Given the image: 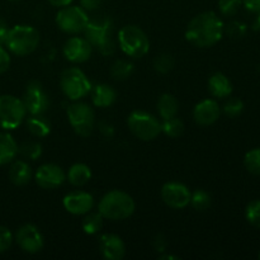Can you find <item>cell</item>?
<instances>
[{
    "label": "cell",
    "instance_id": "cell-31",
    "mask_svg": "<svg viewBox=\"0 0 260 260\" xmlns=\"http://www.w3.org/2000/svg\"><path fill=\"white\" fill-rule=\"evenodd\" d=\"M18 152H20L24 159L37 160L42 155V146L38 142L28 141L24 142L20 147H18Z\"/></svg>",
    "mask_w": 260,
    "mask_h": 260
},
{
    "label": "cell",
    "instance_id": "cell-11",
    "mask_svg": "<svg viewBox=\"0 0 260 260\" xmlns=\"http://www.w3.org/2000/svg\"><path fill=\"white\" fill-rule=\"evenodd\" d=\"M22 101L30 114H43L50 107V98L38 81H30L28 84Z\"/></svg>",
    "mask_w": 260,
    "mask_h": 260
},
{
    "label": "cell",
    "instance_id": "cell-9",
    "mask_svg": "<svg viewBox=\"0 0 260 260\" xmlns=\"http://www.w3.org/2000/svg\"><path fill=\"white\" fill-rule=\"evenodd\" d=\"M68 119L74 131L81 137H88L93 132L95 113L89 104L76 102L68 107Z\"/></svg>",
    "mask_w": 260,
    "mask_h": 260
},
{
    "label": "cell",
    "instance_id": "cell-15",
    "mask_svg": "<svg viewBox=\"0 0 260 260\" xmlns=\"http://www.w3.org/2000/svg\"><path fill=\"white\" fill-rule=\"evenodd\" d=\"M91 51H93V46L89 43L86 38L81 37L69 38L62 48L66 60L74 63H81L88 61L91 56Z\"/></svg>",
    "mask_w": 260,
    "mask_h": 260
},
{
    "label": "cell",
    "instance_id": "cell-37",
    "mask_svg": "<svg viewBox=\"0 0 260 260\" xmlns=\"http://www.w3.org/2000/svg\"><path fill=\"white\" fill-rule=\"evenodd\" d=\"M13 235L5 226H0V253H4L12 246Z\"/></svg>",
    "mask_w": 260,
    "mask_h": 260
},
{
    "label": "cell",
    "instance_id": "cell-42",
    "mask_svg": "<svg viewBox=\"0 0 260 260\" xmlns=\"http://www.w3.org/2000/svg\"><path fill=\"white\" fill-rule=\"evenodd\" d=\"M154 245H155V248H156L157 251H164L165 246H167V241H165L164 236L157 235V238L155 239V241H154Z\"/></svg>",
    "mask_w": 260,
    "mask_h": 260
},
{
    "label": "cell",
    "instance_id": "cell-18",
    "mask_svg": "<svg viewBox=\"0 0 260 260\" xmlns=\"http://www.w3.org/2000/svg\"><path fill=\"white\" fill-rule=\"evenodd\" d=\"M99 250L103 258L108 260H121L126 255L123 240L114 234H103L99 238Z\"/></svg>",
    "mask_w": 260,
    "mask_h": 260
},
{
    "label": "cell",
    "instance_id": "cell-16",
    "mask_svg": "<svg viewBox=\"0 0 260 260\" xmlns=\"http://www.w3.org/2000/svg\"><path fill=\"white\" fill-rule=\"evenodd\" d=\"M62 206L71 215H86L93 208L94 197L90 193L84 192V190H75L63 197Z\"/></svg>",
    "mask_w": 260,
    "mask_h": 260
},
{
    "label": "cell",
    "instance_id": "cell-36",
    "mask_svg": "<svg viewBox=\"0 0 260 260\" xmlns=\"http://www.w3.org/2000/svg\"><path fill=\"white\" fill-rule=\"evenodd\" d=\"M243 0H218V9L226 17L235 15L240 9Z\"/></svg>",
    "mask_w": 260,
    "mask_h": 260
},
{
    "label": "cell",
    "instance_id": "cell-32",
    "mask_svg": "<svg viewBox=\"0 0 260 260\" xmlns=\"http://www.w3.org/2000/svg\"><path fill=\"white\" fill-rule=\"evenodd\" d=\"M246 221L254 228L260 229V200L251 201L245 208Z\"/></svg>",
    "mask_w": 260,
    "mask_h": 260
},
{
    "label": "cell",
    "instance_id": "cell-26",
    "mask_svg": "<svg viewBox=\"0 0 260 260\" xmlns=\"http://www.w3.org/2000/svg\"><path fill=\"white\" fill-rule=\"evenodd\" d=\"M81 228L86 235H95L103 228V216L99 212H88L81 222Z\"/></svg>",
    "mask_w": 260,
    "mask_h": 260
},
{
    "label": "cell",
    "instance_id": "cell-14",
    "mask_svg": "<svg viewBox=\"0 0 260 260\" xmlns=\"http://www.w3.org/2000/svg\"><path fill=\"white\" fill-rule=\"evenodd\" d=\"M35 180L42 189H55L61 187L66 180V174L61 167L56 164H43L37 169Z\"/></svg>",
    "mask_w": 260,
    "mask_h": 260
},
{
    "label": "cell",
    "instance_id": "cell-3",
    "mask_svg": "<svg viewBox=\"0 0 260 260\" xmlns=\"http://www.w3.org/2000/svg\"><path fill=\"white\" fill-rule=\"evenodd\" d=\"M83 32L89 43L93 47L98 48L102 55H112L116 50L112 40V20L108 17H96L89 19Z\"/></svg>",
    "mask_w": 260,
    "mask_h": 260
},
{
    "label": "cell",
    "instance_id": "cell-20",
    "mask_svg": "<svg viewBox=\"0 0 260 260\" xmlns=\"http://www.w3.org/2000/svg\"><path fill=\"white\" fill-rule=\"evenodd\" d=\"M208 90L215 98H228L233 93V84L222 73H215L208 80Z\"/></svg>",
    "mask_w": 260,
    "mask_h": 260
},
{
    "label": "cell",
    "instance_id": "cell-10",
    "mask_svg": "<svg viewBox=\"0 0 260 260\" xmlns=\"http://www.w3.org/2000/svg\"><path fill=\"white\" fill-rule=\"evenodd\" d=\"M55 22L62 32L75 35V33H80L85 29L89 22V17L88 13L83 8L79 5L70 4L58 10Z\"/></svg>",
    "mask_w": 260,
    "mask_h": 260
},
{
    "label": "cell",
    "instance_id": "cell-33",
    "mask_svg": "<svg viewBox=\"0 0 260 260\" xmlns=\"http://www.w3.org/2000/svg\"><path fill=\"white\" fill-rule=\"evenodd\" d=\"M223 113L230 118H236L240 116L244 111V102L239 98H230L228 99L223 104Z\"/></svg>",
    "mask_w": 260,
    "mask_h": 260
},
{
    "label": "cell",
    "instance_id": "cell-47",
    "mask_svg": "<svg viewBox=\"0 0 260 260\" xmlns=\"http://www.w3.org/2000/svg\"><path fill=\"white\" fill-rule=\"evenodd\" d=\"M259 259H260V253H259Z\"/></svg>",
    "mask_w": 260,
    "mask_h": 260
},
{
    "label": "cell",
    "instance_id": "cell-25",
    "mask_svg": "<svg viewBox=\"0 0 260 260\" xmlns=\"http://www.w3.org/2000/svg\"><path fill=\"white\" fill-rule=\"evenodd\" d=\"M27 128L33 136L46 137L51 132V123L43 114H30L27 119Z\"/></svg>",
    "mask_w": 260,
    "mask_h": 260
},
{
    "label": "cell",
    "instance_id": "cell-29",
    "mask_svg": "<svg viewBox=\"0 0 260 260\" xmlns=\"http://www.w3.org/2000/svg\"><path fill=\"white\" fill-rule=\"evenodd\" d=\"M212 200L210 193L203 189H197L190 194V203L192 207L197 211H206L210 208Z\"/></svg>",
    "mask_w": 260,
    "mask_h": 260
},
{
    "label": "cell",
    "instance_id": "cell-38",
    "mask_svg": "<svg viewBox=\"0 0 260 260\" xmlns=\"http://www.w3.org/2000/svg\"><path fill=\"white\" fill-rule=\"evenodd\" d=\"M10 66V55L2 45H0V74H4Z\"/></svg>",
    "mask_w": 260,
    "mask_h": 260
},
{
    "label": "cell",
    "instance_id": "cell-43",
    "mask_svg": "<svg viewBox=\"0 0 260 260\" xmlns=\"http://www.w3.org/2000/svg\"><path fill=\"white\" fill-rule=\"evenodd\" d=\"M73 2L74 0H48V3H50L51 5H53V7H57V8L68 7V5H70Z\"/></svg>",
    "mask_w": 260,
    "mask_h": 260
},
{
    "label": "cell",
    "instance_id": "cell-28",
    "mask_svg": "<svg viewBox=\"0 0 260 260\" xmlns=\"http://www.w3.org/2000/svg\"><path fill=\"white\" fill-rule=\"evenodd\" d=\"M161 132H164L167 136L173 137V139L179 137L184 132V123L177 116L169 119H162Z\"/></svg>",
    "mask_w": 260,
    "mask_h": 260
},
{
    "label": "cell",
    "instance_id": "cell-22",
    "mask_svg": "<svg viewBox=\"0 0 260 260\" xmlns=\"http://www.w3.org/2000/svg\"><path fill=\"white\" fill-rule=\"evenodd\" d=\"M18 154V145L8 132H0V165L12 162Z\"/></svg>",
    "mask_w": 260,
    "mask_h": 260
},
{
    "label": "cell",
    "instance_id": "cell-45",
    "mask_svg": "<svg viewBox=\"0 0 260 260\" xmlns=\"http://www.w3.org/2000/svg\"><path fill=\"white\" fill-rule=\"evenodd\" d=\"M160 259H178V256H173V255H161Z\"/></svg>",
    "mask_w": 260,
    "mask_h": 260
},
{
    "label": "cell",
    "instance_id": "cell-19",
    "mask_svg": "<svg viewBox=\"0 0 260 260\" xmlns=\"http://www.w3.org/2000/svg\"><path fill=\"white\" fill-rule=\"evenodd\" d=\"M91 102L98 108H107L116 102L117 93L108 84H98L91 88Z\"/></svg>",
    "mask_w": 260,
    "mask_h": 260
},
{
    "label": "cell",
    "instance_id": "cell-46",
    "mask_svg": "<svg viewBox=\"0 0 260 260\" xmlns=\"http://www.w3.org/2000/svg\"><path fill=\"white\" fill-rule=\"evenodd\" d=\"M10 2H20V0H10Z\"/></svg>",
    "mask_w": 260,
    "mask_h": 260
},
{
    "label": "cell",
    "instance_id": "cell-34",
    "mask_svg": "<svg viewBox=\"0 0 260 260\" xmlns=\"http://www.w3.org/2000/svg\"><path fill=\"white\" fill-rule=\"evenodd\" d=\"M154 68L157 73L168 74L174 68V58L169 53H161L154 60Z\"/></svg>",
    "mask_w": 260,
    "mask_h": 260
},
{
    "label": "cell",
    "instance_id": "cell-13",
    "mask_svg": "<svg viewBox=\"0 0 260 260\" xmlns=\"http://www.w3.org/2000/svg\"><path fill=\"white\" fill-rule=\"evenodd\" d=\"M190 190L179 182L165 183L161 188V198L165 205L174 210H183L190 203Z\"/></svg>",
    "mask_w": 260,
    "mask_h": 260
},
{
    "label": "cell",
    "instance_id": "cell-41",
    "mask_svg": "<svg viewBox=\"0 0 260 260\" xmlns=\"http://www.w3.org/2000/svg\"><path fill=\"white\" fill-rule=\"evenodd\" d=\"M8 32H9V28H8L7 22L3 18H0V45L5 43Z\"/></svg>",
    "mask_w": 260,
    "mask_h": 260
},
{
    "label": "cell",
    "instance_id": "cell-8",
    "mask_svg": "<svg viewBox=\"0 0 260 260\" xmlns=\"http://www.w3.org/2000/svg\"><path fill=\"white\" fill-rule=\"evenodd\" d=\"M27 109L22 99L14 95H0V127L3 129H15L24 121Z\"/></svg>",
    "mask_w": 260,
    "mask_h": 260
},
{
    "label": "cell",
    "instance_id": "cell-23",
    "mask_svg": "<svg viewBox=\"0 0 260 260\" xmlns=\"http://www.w3.org/2000/svg\"><path fill=\"white\" fill-rule=\"evenodd\" d=\"M91 179V170L90 168L83 162H76L69 169L66 174V180H69L70 184L74 187H83L89 180Z\"/></svg>",
    "mask_w": 260,
    "mask_h": 260
},
{
    "label": "cell",
    "instance_id": "cell-4",
    "mask_svg": "<svg viewBox=\"0 0 260 260\" xmlns=\"http://www.w3.org/2000/svg\"><path fill=\"white\" fill-rule=\"evenodd\" d=\"M40 43V33L32 25L18 24L8 32L5 45L17 56H27L35 52Z\"/></svg>",
    "mask_w": 260,
    "mask_h": 260
},
{
    "label": "cell",
    "instance_id": "cell-5",
    "mask_svg": "<svg viewBox=\"0 0 260 260\" xmlns=\"http://www.w3.org/2000/svg\"><path fill=\"white\" fill-rule=\"evenodd\" d=\"M118 42L124 55L131 58L144 57L150 50V41L146 33L134 24L124 25L119 30Z\"/></svg>",
    "mask_w": 260,
    "mask_h": 260
},
{
    "label": "cell",
    "instance_id": "cell-39",
    "mask_svg": "<svg viewBox=\"0 0 260 260\" xmlns=\"http://www.w3.org/2000/svg\"><path fill=\"white\" fill-rule=\"evenodd\" d=\"M101 3L102 0H80V7L83 8L85 12H91V10L98 9Z\"/></svg>",
    "mask_w": 260,
    "mask_h": 260
},
{
    "label": "cell",
    "instance_id": "cell-27",
    "mask_svg": "<svg viewBox=\"0 0 260 260\" xmlns=\"http://www.w3.org/2000/svg\"><path fill=\"white\" fill-rule=\"evenodd\" d=\"M134 73V65L127 60H117L111 68V75L114 80H127Z\"/></svg>",
    "mask_w": 260,
    "mask_h": 260
},
{
    "label": "cell",
    "instance_id": "cell-1",
    "mask_svg": "<svg viewBox=\"0 0 260 260\" xmlns=\"http://www.w3.org/2000/svg\"><path fill=\"white\" fill-rule=\"evenodd\" d=\"M225 32V25L215 12H203L196 15L187 25L185 38L196 47L207 48L218 43Z\"/></svg>",
    "mask_w": 260,
    "mask_h": 260
},
{
    "label": "cell",
    "instance_id": "cell-24",
    "mask_svg": "<svg viewBox=\"0 0 260 260\" xmlns=\"http://www.w3.org/2000/svg\"><path fill=\"white\" fill-rule=\"evenodd\" d=\"M157 111L162 119L173 118L178 114L179 111V103L173 94L165 93L157 101Z\"/></svg>",
    "mask_w": 260,
    "mask_h": 260
},
{
    "label": "cell",
    "instance_id": "cell-6",
    "mask_svg": "<svg viewBox=\"0 0 260 260\" xmlns=\"http://www.w3.org/2000/svg\"><path fill=\"white\" fill-rule=\"evenodd\" d=\"M60 86L62 93L71 101L84 98L93 88L88 76L79 68H69L63 70L60 76Z\"/></svg>",
    "mask_w": 260,
    "mask_h": 260
},
{
    "label": "cell",
    "instance_id": "cell-12",
    "mask_svg": "<svg viewBox=\"0 0 260 260\" xmlns=\"http://www.w3.org/2000/svg\"><path fill=\"white\" fill-rule=\"evenodd\" d=\"M15 241L23 251L28 254H37L45 246V239L40 229L32 223L23 225L15 234Z\"/></svg>",
    "mask_w": 260,
    "mask_h": 260
},
{
    "label": "cell",
    "instance_id": "cell-7",
    "mask_svg": "<svg viewBox=\"0 0 260 260\" xmlns=\"http://www.w3.org/2000/svg\"><path fill=\"white\" fill-rule=\"evenodd\" d=\"M128 128L137 139L152 141L161 132V123L152 114L144 111H134L127 118Z\"/></svg>",
    "mask_w": 260,
    "mask_h": 260
},
{
    "label": "cell",
    "instance_id": "cell-17",
    "mask_svg": "<svg viewBox=\"0 0 260 260\" xmlns=\"http://www.w3.org/2000/svg\"><path fill=\"white\" fill-rule=\"evenodd\" d=\"M221 116V107L213 99H205L200 102L193 109V118L200 126L207 127L218 121Z\"/></svg>",
    "mask_w": 260,
    "mask_h": 260
},
{
    "label": "cell",
    "instance_id": "cell-40",
    "mask_svg": "<svg viewBox=\"0 0 260 260\" xmlns=\"http://www.w3.org/2000/svg\"><path fill=\"white\" fill-rule=\"evenodd\" d=\"M243 5L249 12H260V0H243Z\"/></svg>",
    "mask_w": 260,
    "mask_h": 260
},
{
    "label": "cell",
    "instance_id": "cell-35",
    "mask_svg": "<svg viewBox=\"0 0 260 260\" xmlns=\"http://www.w3.org/2000/svg\"><path fill=\"white\" fill-rule=\"evenodd\" d=\"M225 32L228 33L229 37L235 38V40H239V38H243L244 36L248 32V27H246L245 23L239 22V20H234V22L229 23L225 27Z\"/></svg>",
    "mask_w": 260,
    "mask_h": 260
},
{
    "label": "cell",
    "instance_id": "cell-44",
    "mask_svg": "<svg viewBox=\"0 0 260 260\" xmlns=\"http://www.w3.org/2000/svg\"><path fill=\"white\" fill-rule=\"evenodd\" d=\"M253 28H254V30H259L260 32V12H258V17H256L255 22H254Z\"/></svg>",
    "mask_w": 260,
    "mask_h": 260
},
{
    "label": "cell",
    "instance_id": "cell-30",
    "mask_svg": "<svg viewBox=\"0 0 260 260\" xmlns=\"http://www.w3.org/2000/svg\"><path fill=\"white\" fill-rule=\"evenodd\" d=\"M244 165L254 175H260V147L246 152L244 157Z\"/></svg>",
    "mask_w": 260,
    "mask_h": 260
},
{
    "label": "cell",
    "instance_id": "cell-21",
    "mask_svg": "<svg viewBox=\"0 0 260 260\" xmlns=\"http://www.w3.org/2000/svg\"><path fill=\"white\" fill-rule=\"evenodd\" d=\"M32 168L24 160H13L9 169V179L14 185H25L32 179Z\"/></svg>",
    "mask_w": 260,
    "mask_h": 260
},
{
    "label": "cell",
    "instance_id": "cell-2",
    "mask_svg": "<svg viewBox=\"0 0 260 260\" xmlns=\"http://www.w3.org/2000/svg\"><path fill=\"white\" fill-rule=\"evenodd\" d=\"M135 201L128 193L114 189L106 193L98 205V212L103 218L111 221H122L131 217L135 212Z\"/></svg>",
    "mask_w": 260,
    "mask_h": 260
}]
</instances>
